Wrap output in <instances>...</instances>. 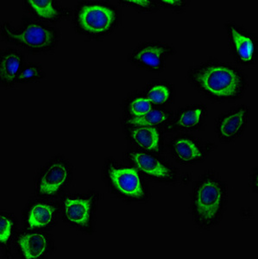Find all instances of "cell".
Returning a JSON list of instances; mask_svg holds the SVG:
<instances>
[{
	"mask_svg": "<svg viewBox=\"0 0 258 259\" xmlns=\"http://www.w3.org/2000/svg\"><path fill=\"white\" fill-rule=\"evenodd\" d=\"M191 80L200 91L217 99L238 97L245 88V80L240 71L214 62L194 68Z\"/></svg>",
	"mask_w": 258,
	"mask_h": 259,
	"instance_id": "cell-1",
	"label": "cell"
},
{
	"mask_svg": "<svg viewBox=\"0 0 258 259\" xmlns=\"http://www.w3.org/2000/svg\"><path fill=\"white\" fill-rule=\"evenodd\" d=\"M226 188L212 173H207L197 183L194 194V213L198 224L203 227L214 225L226 202Z\"/></svg>",
	"mask_w": 258,
	"mask_h": 259,
	"instance_id": "cell-2",
	"label": "cell"
},
{
	"mask_svg": "<svg viewBox=\"0 0 258 259\" xmlns=\"http://www.w3.org/2000/svg\"><path fill=\"white\" fill-rule=\"evenodd\" d=\"M3 32L11 41L29 50H48L55 45L56 40V30L36 22L27 23L19 31H15L5 24Z\"/></svg>",
	"mask_w": 258,
	"mask_h": 259,
	"instance_id": "cell-3",
	"label": "cell"
},
{
	"mask_svg": "<svg viewBox=\"0 0 258 259\" xmlns=\"http://www.w3.org/2000/svg\"><path fill=\"white\" fill-rule=\"evenodd\" d=\"M116 19L114 10L102 5L82 6L78 13L79 26L92 34L106 32L112 28Z\"/></svg>",
	"mask_w": 258,
	"mask_h": 259,
	"instance_id": "cell-4",
	"label": "cell"
},
{
	"mask_svg": "<svg viewBox=\"0 0 258 259\" xmlns=\"http://www.w3.org/2000/svg\"><path fill=\"white\" fill-rule=\"evenodd\" d=\"M112 185L120 194L128 197L143 199L144 190L137 171L134 168H116L108 171Z\"/></svg>",
	"mask_w": 258,
	"mask_h": 259,
	"instance_id": "cell-5",
	"label": "cell"
},
{
	"mask_svg": "<svg viewBox=\"0 0 258 259\" xmlns=\"http://www.w3.org/2000/svg\"><path fill=\"white\" fill-rule=\"evenodd\" d=\"M68 177L69 170L67 165L61 161L52 162L42 175L37 191L44 195H53L63 188Z\"/></svg>",
	"mask_w": 258,
	"mask_h": 259,
	"instance_id": "cell-6",
	"label": "cell"
},
{
	"mask_svg": "<svg viewBox=\"0 0 258 259\" xmlns=\"http://www.w3.org/2000/svg\"><path fill=\"white\" fill-rule=\"evenodd\" d=\"M170 51V47L163 44L144 45L133 53V60L147 67L159 69L162 67L166 56Z\"/></svg>",
	"mask_w": 258,
	"mask_h": 259,
	"instance_id": "cell-7",
	"label": "cell"
},
{
	"mask_svg": "<svg viewBox=\"0 0 258 259\" xmlns=\"http://www.w3.org/2000/svg\"><path fill=\"white\" fill-rule=\"evenodd\" d=\"M130 158L140 170L149 176L163 180L174 178V172L171 168L149 154L132 153Z\"/></svg>",
	"mask_w": 258,
	"mask_h": 259,
	"instance_id": "cell-8",
	"label": "cell"
},
{
	"mask_svg": "<svg viewBox=\"0 0 258 259\" xmlns=\"http://www.w3.org/2000/svg\"><path fill=\"white\" fill-rule=\"evenodd\" d=\"M92 200L79 198H67L64 202L66 218L71 223L79 227H88L91 214Z\"/></svg>",
	"mask_w": 258,
	"mask_h": 259,
	"instance_id": "cell-9",
	"label": "cell"
},
{
	"mask_svg": "<svg viewBox=\"0 0 258 259\" xmlns=\"http://www.w3.org/2000/svg\"><path fill=\"white\" fill-rule=\"evenodd\" d=\"M248 118V109L242 107L239 109L226 115L221 118L218 125V131L221 138L229 139L235 138L240 133Z\"/></svg>",
	"mask_w": 258,
	"mask_h": 259,
	"instance_id": "cell-10",
	"label": "cell"
},
{
	"mask_svg": "<svg viewBox=\"0 0 258 259\" xmlns=\"http://www.w3.org/2000/svg\"><path fill=\"white\" fill-rule=\"evenodd\" d=\"M18 244L26 258H39L47 250L48 240L41 233H29L22 236L18 239Z\"/></svg>",
	"mask_w": 258,
	"mask_h": 259,
	"instance_id": "cell-11",
	"label": "cell"
},
{
	"mask_svg": "<svg viewBox=\"0 0 258 259\" xmlns=\"http://www.w3.org/2000/svg\"><path fill=\"white\" fill-rule=\"evenodd\" d=\"M175 156L183 162H194L203 157V152L196 142L188 138H179L173 142Z\"/></svg>",
	"mask_w": 258,
	"mask_h": 259,
	"instance_id": "cell-12",
	"label": "cell"
},
{
	"mask_svg": "<svg viewBox=\"0 0 258 259\" xmlns=\"http://www.w3.org/2000/svg\"><path fill=\"white\" fill-rule=\"evenodd\" d=\"M22 62V56L15 50L6 51L1 56L0 75L1 80L5 83L11 84L14 82Z\"/></svg>",
	"mask_w": 258,
	"mask_h": 259,
	"instance_id": "cell-13",
	"label": "cell"
},
{
	"mask_svg": "<svg viewBox=\"0 0 258 259\" xmlns=\"http://www.w3.org/2000/svg\"><path fill=\"white\" fill-rule=\"evenodd\" d=\"M131 138L137 145L145 150L158 151L160 134L156 128L151 126H141L133 130Z\"/></svg>",
	"mask_w": 258,
	"mask_h": 259,
	"instance_id": "cell-14",
	"label": "cell"
},
{
	"mask_svg": "<svg viewBox=\"0 0 258 259\" xmlns=\"http://www.w3.org/2000/svg\"><path fill=\"white\" fill-rule=\"evenodd\" d=\"M56 209L46 203H37L29 211L28 223L30 228L45 227L53 221Z\"/></svg>",
	"mask_w": 258,
	"mask_h": 259,
	"instance_id": "cell-15",
	"label": "cell"
},
{
	"mask_svg": "<svg viewBox=\"0 0 258 259\" xmlns=\"http://www.w3.org/2000/svg\"><path fill=\"white\" fill-rule=\"evenodd\" d=\"M230 33L241 59L244 62L251 61L254 55V44L252 40L249 36L242 34L234 26L230 27Z\"/></svg>",
	"mask_w": 258,
	"mask_h": 259,
	"instance_id": "cell-16",
	"label": "cell"
},
{
	"mask_svg": "<svg viewBox=\"0 0 258 259\" xmlns=\"http://www.w3.org/2000/svg\"><path fill=\"white\" fill-rule=\"evenodd\" d=\"M27 3L29 4L30 8L34 11L36 15H38L41 18L49 19V20H54L58 18L61 15V12L58 8H56L54 1L50 0H40V1H35V0H30Z\"/></svg>",
	"mask_w": 258,
	"mask_h": 259,
	"instance_id": "cell-17",
	"label": "cell"
},
{
	"mask_svg": "<svg viewBox=\"0 0 258 259\" xmlns=\"http://www.w3.org/2000/svg\"><path fill=\"white\" fill-rule=\"evenodd\" d=\"M168 118L167 112L158 111V110H151L146 114L138 117V118H131L127 120L128 124L138 126H152L163 123Z\"/></svg>",
	"mask_w": 258,
	"mask_h": 259,
	"instance_id": "cell-18",
	"label": "cell"
},
{
	"mask_svg": "<svg viewBox=\"0 0 258 259\" xmlns=\"http://www.w3.org/2000/svg\"><path fill=\"white\" fill-rule=\"evenodd\" d=\"M205 115V109L201 106H198L193 109H188L182 112L176 120L177 125L182 128H192L197 126L202 120Z\"/></svg>",
	"mask_w": 258,
	"mask_h": 259,
	"instance_id": "cell-19",
	"label": "cell"
},
{
	"mask_svg": "<svg viewBox=\"0 0 258 259\" xmlns=\"http://www.w3.org/2000/svg\"><path fill=\"white\" fill-rule=\"evenodd\" d=\"M148 100L150 103L161 105L167 102L170 97V91L166 85H156L150 89L147 94Z\"/></svg>",
	"mask_w": 258,
	"mask_h": 259,
	"instance_id": "cell-20",
	"label": "cell"
},
{
	"mask_svg": "<svg viewBox=\"0 0 258 259\" xmlns=\"http://www.w3.org/2000/svg\"><path fill=\"white\" fill-rule=\"evenodd\" d=\"M152 110V105L150 100L145 98H138L133 100L130 105L131 114L135 116L136 118L142 117Z\"/></svg>",
	"mask_w": 258,
	"mask_h": 259,
	"instance_id": "cell-21",
	"label": "cell"
},
{
	"mask_svg": "<svg viewBox=\"0 0 258 259\" xmlns=\"http://www.w3.org/2000/svg\"><path fill=\"white\" fill-rule=\"evenodd\" d=\"M41 70L37 66L29 65L18 74V80L20 82H25L28 80H35L41 78Z\"/></svg>",
	"mask_w": 258,
	"mask_h": 259,
	"instance_id": "cell-22",
	"label": "cell"
},
{
	"mask_svg": "<svg viewBox=\"0 0 258 259\" xmlns=\"http://www.w3.org/2000/svg\"><path fill=\"white\" fill-rule=\"evenodd\" d=\"M0 219V240L1 243H6L12 234L13 221L5 215H2Z\"/></svg>",
	"mask_w": 258,
	"mask_h": 259,
	"instance_id": "cell-23",
	"label": "cell"
},
{
	"mask_svg": "<svg viewBox=\"0 0 258 259\" xmlns=\"http://www.w3.org/2000/svg\"><path fill=\"white\" fill-rule=\"evenodd\" d=\"M126 3L133 4L136 6H141V7H149L151 5L150 1L148 0H135V1H126Z\"/></svg>",
	"mask_w": 258,
	"mask_h": 259,
	"instance_id": "cell-24",
	"label": "cell"
},
{
	"mask_svg": "<svg viewBox=\"0 0 258 259\" xmlns=\"http://www.w3.org/2000/svg\"><path fill=\"white\" fill-rule=\"evenodd\" d=\"M163 3L167 4V5H175V6H180V5H182L183 2H181V1H174V0H171V1H163Z\"/></svg>",
	"mask_w": 258,
	"mask_h": 259,
	"instance_id": "cell-25",
	"label": "cell"
}]
</instances>
